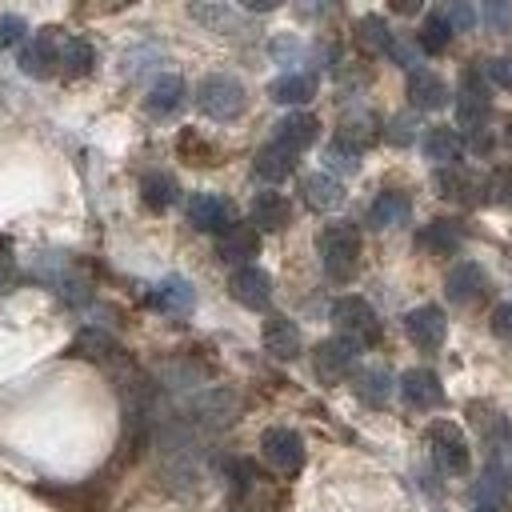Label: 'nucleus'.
I'll list each match as a JSON object with an SVG mask.
<instances>
[{
	"instance_id": "nucleus-1",
	"label": "nucleus",
	"mask_w": 512,
	"mask_h": 512,
	"mask_svg": "<svg viewBox=\"0 0 512 512\" xmlns=\"http://www.w3.org/2000/svg\"><path fill=\"white\" fill-rule=\"evenodd\" d=\"M316 248H320V264L328 272V280L336 284H348L356 272H360V256H364V244H360V228L356 224H328L320 236H316Z\"/></svg>"
},
{
	"instance_id": "nucleus-2",
	"label": "nucleus",
	"mask_w": 512,
	"mask_h": 512,
	"mask_svg": "<svg viewBox=\"0 0 512 512\" xmlns=\"http://www.w3.org/2000/svg\"><path fill=\"white\" fill-rule=\"evenodd\" d=\"M244 104H248V92H244V84H240L236 76H228V72H212V76H204L200 88H196V108H200L208 120H216V124L236 120V116L244 112Z\"/></svg>"
},
{
	"instance_id": "nucleus-3",
	"label": "nucleus",
	"mask_w": 512,
	"mask_h": 512,
	"mask_svg": "<svg viewBox=\"0 0 512 512\" xmlns=\"http://www.w3.org/2000/svg\"><path fill=\"white\" fill-rule=\"evenodd\" d=\"M332 320H336L340 336H348V340H356V344H376V340H380V316H376V308H372L364 296H356V292L332 300Z\"/></svg>"
},
{
	"instance_id": "nucleus-4",
	"label": "nucleus",
	"mask_w": 512,
	"mask_h": 512,
	"mask_svg": "<svg viewBox=\"0 0 512 512\" xmlns=\"http://www.w3.org/2000/svg\"><path fill=\"white\" fill-rule=\"evenodd\" d=\"M356 356H360V344H356V340H348V336H328V340L316 344L312 368H316V376H320L324 384H340V380H348V376L356 372Z\"/></svg>"
},
{
	"instance_id": "nucleus-5",
	"label": "nucleus",
	"mask_w": 512,
	"mask_h": 512,
	"mask_svg": "<svg viewBox=\"0 0 512 512\" xmlns=\"http://www.w3.org/2000/svg\"><path fill=\"white\" fill-rule=\"evenodd\" d=\"M428 444H432V456L436 464L448 472V476H464L472 468V448L464 440V432L452 424V420H436L428 428Z\"/></svg>"
},
{
	"instance_id": "nucleus-6",
	"label": "nucleus",
	"mask_w": 512,
	"mask_h": 512,
	"mask_svg": "<svg viewBox=\"0 0 512 512\" xmlns=\"http://www.w3.org/2000/svg\"><path fill=\"white\" fill-rule=\"evenodd\" d=\"M260 456H264L280 476H292V472H300V464H304V440H300V432H292V428H268V432L260 436Z\"/></svg>"
},
{
	"instance_id": "nucleus-7",
	"label": "nucleus",
	"mask_w": 512,
	"mask_h": 512,
	"mask_svg": "<svg viewBox=\"0 0 512 512\" xmlns=\"http://www.w3.org/2000/svg\"><path fill=\"white\" fill-rule=\"evenodd\" d=\"M188 220H192V228H200V232L224 236L228 228H236V208H232L224 196H216V192H196V196L188 200Z\"/></svg>"
},
{
	"instance_id": "nucleus-8",
	"label": "nucleus",
	"mask_w": 512,
	"mask_h": 512,
	"mask_svg": "<svg viewBox=\"0 0 512 512\" xmlns=\"http://www.w3.org/2000/svg\"><path fill=\"white\" fill-rule=\"evenodd\" d=\"M404 332H408V340H412L420 352H436V348L444 344V336H448L444 308H436V304L412 308V312L404 316Z\"/></svg>"
},
{
	"instance_id": "nucleus-9",
	"label": "nucleus",
	"mask_w": 512,
	"mask_h": 512,
	"mask_svg": "<svg viewBox=\"0 0 512 512\" xmlns=\"http://www.w3.org/2000/svg\"><path fill=\"white\" fill-rule=\"evenodd\" d=\"M16 64L24 76H52L60 68V40L56 36H28L20 48H16Z\"/></svg>"
},
{
	"instance_id": "nucleus-10",
	"label": "nucleus",
	"mask_w": 512,
	"mask_h": 512,
	"mask_svg": "<svg viewBox=\"0 0 512 512\" xmlns=\"http://www.w3.org/2000/svg\"><path fill=\"white\" fill-rule=\"evenodd\" d=\"M484 292H488V276H484V268H480L476 260H460L456 268H448V276H444V296H448L452 304L468 308V304H476Z\"/></svg>"
},
{
	"instance_id": "nucleus-11",
	"label": "nucleus",
	"mask_w": 512,
	"mask_h": 512,
	"mask_svg": "<svg viewBox=\"0 0 512 512\" xmlns=\"http://www.w3.org/2000/svg\"><path fill=\"white\" fill-rule=\"evenodd\" d=\"M228 292L244 308H268V300H272V276L264 268H256V264H244V268H236L228 276Z\"/></svg>"
},
{
	"instance_id": "nucleus-12",
	"label": "nucleus",
	"mask_w": 512,
	"mask_h": 512,
	"mask_svg": "<svg viewBox=\"0 0 512 512\" xmlns=\"http://www.w3.org/2000/svg\"><path fill=\"white\" fill-rule=\"evenodd\" d=\"M408 100H412V108H420V112H436V108H448L452 92H448V84H444L440 72H432V68L420 64V68L408 72Z\"/></svg>"
},
{
	"instance_id": "nucleus-13",
	"label": "nucleus",
	"mask_w": 512,
	"mask_h": 512,
	"mask_svg": "<svg viewBox=\"0 0 512 512\" xmlns=\"http://www.w3.org/2000/svg\"><path fill=\"white\" fill-rule=\"evenodd\" d=\"M400 396H404L412 408L432 412V408L444 404V384H440V376H436L432 368H408V372L400 376Z\"/></svg>"
},
{
	"instance_id": "nucleus-14",
	"label": "nucleus",
	"mask_w": 512,
	"mask_h": 512,
	"mask_svg": "<svg viewBox=\"0 0 512 512\" xmlns=\"http://www.w3.org/2000/svg\"><path fill=\"white\" fill-rule=\"evenodd\" d=\"M248 216H252V228H256V232H284V228L292 224V200H288L284 192H276V188L256 192Z\"/></svg>"
},
{
	"instance_id": "nucleus-15",
	"label": "nucleus",
	"mask_w": 512,
	"mask_h": 512,
	"mask_svg": "<svg viewBox=\"0 0 512 512\" xmlns=\"http://www.w3.org/2000/svg\"><path fill=\"white\" fill-rule=\"evenodd\" d=\"M480 68L468 76V84H464V92L456 96V124L460 128H468V132H480L484 124H488V112H492V104H488V88H480Z\"/></svg>"
},
{
	"instance_id": "nucleus-16",
	"label": "nucleus",
	"mask_w": 512,
	"mask_h": 512,
	"mask_svg": "<svg viewBox=\"0 0 512 512\" xmlns=\"http://www.w3.org/2000/svg\"><path fill=\"white\" fill-rule=\"evenodd\" d=\"M316 136H320V120H316L312 112H288V116L276 120L272 144H280V148H288V152H304V148L316 144Z\"/></svg>"
},
{
	"instance_id": "nucleus-17",
	"label": "nucleus",
	"mask_w": 512,
	"mask_h": 512,
	"mask_svg": "<svg viewBox=\"0 0 512 512\" xmlns=\"http://www.w3.org/2000/svg\"><path fill=\"white\" fill-rule=\"evenodd\" d=\"M184 96H188L184 80L172 76V72H164V76L152 80V88H148V96H144V108L164 120V116H176V112L184 108Z\"/></svg>"
},
{
	"instance_id": "nucleus-18",
	"label": "nucleus",
	"mask_w": 512,
	"mask_h": 512,
	"mask_svg": "<svg viewBox=\"0 0 512 512\" xmlns=\"http://www.w3.org/2000/svg\"><path fill=\"white\" fill-rule=\"evenodd\" d=\"M260 340H264V352H272L276 360H292V356H300V328H296L288 316H280V312L264 320Z\"/></svg>"
},
{
	"instance_id": "nucleus-19",
	"label": "nucleus",
	"mask_w": 512,
	"mask_h": 512,
	"mask_svg": "<svg viewBox=\"0 0 512 512\" xmlns=\"http://www.w3.org/2000/svg\"><path fill=\"white\" fill-rule=\"evenodd\" d=\"M236 404L240 400L228 388H212V392H204V396L192 400V420L196 424H208V428H220V424H228L236 416Z\"/></svg>"
},
{
	"instance_id": "nucleus-20",
	"label": "nucleus",
	"mask_w": 512,
	"mask_h": 512,
	"mask_svg": "<svg viewBox=\"0 0 512 512\" xmlns=\"http://www.w3.org/2000/svg\"><path fill=\"white\" fill-rule=\"evenodd\" d=\"M372 136H376V120H372L368 112H360V116H344L340 128H336V136H332V148H340V152H348V156L360 160V152L372 144Z\"/></svg>"
},
{
	"instance_id": "nucleus-21",
	"label": "nucleus",
	"mask_w": 512,
	"mask_h": 512,
	"mask_svg": "<svg viewBox=\"0 0 512 512\" xmlns=\"http://www.w3.org/2000/svg\"><path fill=\"white\" fill-rule=\"evenodd\" d=\"M300 192H304V204L316 208V212H332V208L344 204V184H340L332 172H312V176H304Z\"/></svg>"
},
{
	"instance_id": "nucleus-22",
	"label": "nucleus",
	"mask_w": 512,
	"mask_h": 512,
	"mask_svg": "<svg viewBox=\"0 0 512 512\" xmlns=\"http://www.w3.org/2000/svg\"><path fill=\"white\" fill-rule=\"evenodd\" d=\"M408 216H412V200L404 196V192H380L372 204H368V224L372 228H400V224H408Z\"/></svg>"
},
{
	"instance_id": "nucleus-23",
	"label": "nucleus",
	"mask_w": 512,
	"mask_h": 512,
	"mask_svg": "<svg viewBox=\"0 0 512 512\" xmlns=\"http://www.w3.org/2000/svg\"><path fill=\"white\" fill-rule=\"evenodd\" d=\"M216 252L228 260V264H248L256 252H260V232L252 228V224H236V228H228L220 240H216Z\"/></svg>"
},
{
	"instance_id": "nucleus-24",
	"label": "nucleus",
	"mask_w": 512,
	"mask_h": 512,
	"mask_svg": "<svg viewBox=\"0 0 512 512\" xmlns=\"http://www.w3.org/2000/svg\"><path fill=\"white\" fill-rule=\"evenodd\" d=\"M268 96L276 100V104H308L312 96H316V76L312 72H284V76H276L272 84H268Z\"/></svg>"
},
{
	"instance_id": "nucleus-25",
	"label": "nucleus",
	"mask_w": 512,
	"mask_h": 512,
	"mask_svg": "<svg viewBox=\"0 0 512 512\" xmlns=\"http://www.w3.org/2000/svg\"><path fill=\"white\" fill-rule=\"evenodd\" d=\"M420 148H424V156L428 160H436L440 168H448V164H456L460 160V136H456V128H448V124H432L424 136H420Z\"/></svg>"
},
{
	"instance_id": "nucleus-26",
	"label": "nucleus",
	"mask_w": 512,
	"mask_h": 512,
	"mask_svg": "<svg viewBox=\"0 0 512 512\" xmlns=\"http://www.w3.org/2000/svg\"><path fill=\"white\" fill-rule=\"evenodd\" d=\"M432 184H436V192H440L444 200H456V204H468V200H472V192H476V188H484V184H480L468 168H460V164L436 168Z\"/></svg>"
},
{
	"instance_id": "nucleus-27",
	"label": "nucleus",
	"mask_w": 512,
	"mask_h": 512,
	"mask_svg": "<svg viewBox=\"0 0 512 512\" xmlns=\"http://www.w3.org/2000/svg\"><path fill=\"white\" fill-rule=\"evenodd\" d=\"M252 168H256L260 180L280 184V180H288V176L296 172V152H288V148H280V144H264V148L256 152Z\"/></svg>"
},
{
	"instance_id": "nucleus-28",
	"label": "nucleus",
	"mask_w": 512,
	"mask_h": 512,
	"mask_svg": "<svg viewBox=\"0 0 512 512\" xmlns=\"http://www.w3.org/2000/svg\"><path fill=\"white\" fill-rule=\"evenodd\" d=\"M152 300H156V308H164L168 316H188L192 304H196V292H192V284H188L184 276H168V280L156 284Z\"/></svg>"
},
{
	"instance_id": "nucleus-29",
	"label": "nucleus",
	"mask_w": 512,
	"mask_h": 512,
	"mask_svg": "<svg viewBox=\"0 0 512 512\" xmlns=\"http://www.w3.org/2000/svg\"><path fill=\"white\" fill-rule=\"evenodd\" d=\"M140 200H144L152 212L172 208V204L180 200V184H176V176H168V172H144V180H140Z\"/></svg>"
},
{
	"instance_id": "nucleus-30",
	"label": "nucleus",
	"mask_w": 512,
	"mask_h": 512,
	"mask_svg": "<svg viewBox=\"0 0 512 512\" xmlns=\"http://www.w3.org/2000/svg\"><path fill=\"white\" fill-rule=\"evenodd\" d=\"M464 244V228L456 220H432L420 228V248L436 252V256H452Z\"/></svg>"
},
{
	"instance_id": "nucleus-31",
	"label": "nucleus",
	"mask_w": 512,
	"mask_h": 512,
	"mask_svg": "<svg viewBox=\"0 0 512 512\" xmlns=\"http://www.w3.org/2000/svg\"><path fill=\"white\" fill-rule=\"evenodd\" d=\"M60 68L68 76H88L96 68V48L84 36H64L60 40Z\"/></svg>"
},
{
	"instance_id": "nucleus-32",
	"label": "nucleus",
	"mask_w": 512,
	"mask_h": 512,
	"mask_svg": "<svg viewBox=\"0 0 512 512\" xmlns=\"http://www.w3.org/2000/svg\"><path fill=\"white\" fill-rule=\"evenodd\" d=\"M356 396L372 408H384L392 400V376L384 368H360L356 372Z\"/></svg>"
},
{
	"instance_id": "nucleus-33",
	"label": "nucleus",
	"mask_w": 512,
	"mask_h": 512,
	"mask_svg": "<svg viewBox=\"0 0 512 512\" xmlns=\"http://www.w3.org/2000/svg\"><path fill=\"white\" fill-rule=\"evenodd\" d=\"M448 40H452V28L444 24V16H440V12L424 16V24H420V32H416V48L428 52V56H436V52L448 48Z\"/></svg>"
},
{
	"instance_id": "nucleus-34",
	"label": "nucleus",
	"mask_w": 512,
	"mask_h": 512,
	"mask_svg": "<svg viewBox=\"0 0 512 512\" xmlns=\"http://www.w3.org/2000/svg\"><path fill=\"white\" fill-rule=\"evenodd\" d=\"M76 348H80V356H88V360H120V344L108 336V332H100V328H84L80 336H76Z\"/></svg>"
},
{
	"instance_id": "nucleus-35",
	"label": "nucleus",
	"mask_w": 512,
	"mask_h": 512,
	"mask_svg": "<svg viewBox=\"0 0 512 512\" xmlns=\"http://www.w3.org/2000/svg\"><path fill=\"white\" fill-rule=\"evenodd\" d=\"M508 496H512V476L492 464V468L484 472V484H480V504H496V508H500Z\"/></svg>"
},
{
	"instance_id": "nucleus-36",
	"label": "nucleus",
	"mask_w": 512,
	"mask_h": 512,
	"mask_svg": "<svg viewBox=\"0 0 512 512\" xmlns=\"http://www.w3.org/2000/svg\"><path fill=\"white\" fill-rule=\"evenodd\" d=\"M356 32H360V40H364L372 52H388V48H392V40H396V32H392L380 16H364V20L356 24Z\"/></svg>"
},
{
	"instance_id": "nucleus-37",
	"label": "nucleus",
	"mask_w": 512,
	"mask_h": 512,
	"mask_svg": "<svg viewBox=\"0 0 512 512\" xmlns=\"http://www.w3.org/2000/svg\"><path fill=\"white\" fill-rule=\"evenodd\" d=\"M200 24H208L212 32H224V28H232V8L228 4H192L188 8Z\"/></svg>"
},
{
	"instance_id": "nucleus-38",
	"label": "nucleus",
	"mask_w": 512,
	"mask_h": 512,
	"mask_svg": "<svg viewBox=\"0 0 512 512\" xmlns=\"http://www.w3.org/2000/svg\"><path fill=\"white\" fill-rule=\"evenodd\" d=\"M480 76H484V84H496V88H512V60H504V56L480 60Z\"/></svg>"
},
{
	"instance_id": "nucleus-39",
	"label": "nucleus",
	"mask_w": 512,
	"mask_h": 512,
	"mask_svg": "<svg viewBox=\"0 0 512 512\" xmlns=\"http://www.w3.org/2000/svg\"><path fill=\"white\" fill-rule=\"evenodd\" d=\"M444 24L452 28V32H468L472 24H476V12H472V4H464V0H456V4H448L444 12Z\"/></svg>"
},
{
	"instance_id": "nucleus-40",
	"label": "nucleus",
	"mask_w": 512,
	"mask_h": 512,
	"mask_svg": "<svg viewBox=\"0 0 512 512\" xmlns=\"http://www.w3.org/2000/svg\"><path fill=\"white\" fill-rule=\"evenodd\" d=\"M28 40V28L20 16H0V44L4 48H20Z\"/></svg>"
},
{
	"instance_id": "nucleus-41",
	"label": "nucleus",
	"mask_w": 512,
	"mask_h": 512,
	"mask_svg": "<svg viewBox=\"0 0 512 512\" xmlns=\"http://www.w3.org/2000/svg\"><path fill=\"white\" fill-rule=\"evenodd\" d=\"M384 136H388L396 148H400V144H412V140H416V120H412V116H392Z\"/></svg>"
},
{
	"instance_id": "nucleus-42",
	"label": "nucleus",
	"mask_w": 512,
	"mask_h": 512,
	"mask_svg": "<svg viewBox=\"0 0 512 512\" xmlns=\"http://www.w3.org/2000/svg\"><path fill=\"white\" fill-rule=\"evenodd\" d=\"M272 56H276L280 64H296V56H300V44H296L292 36H276V40H272Z\"/></svg>"
},
{
	"instance_id": "nucleus-43",
	"label": "nucleus",
	"mask_w": 512,
	"mask_h": 512,
	"mask_svg": "<svg viewBox=\"0 0 512 512\" xmlns=\"http://www.w3.org/2000/svg\"><path fill=\"white\" fill-rule=\"evenodd\" d=\"M492 332L504 336V340H512V300H508V304H496V312H492Z\"/></svg>"
},
{
	"instance_id": "nucleus-44",
	"label": "nucleus",
	"mask_w": 512,
	"mask_h": 512,
	"mask_svg": "<svg viewBox=\"0 0 512 512\" xmlns=\"http://www.w3.org/2000/svg\"><path fill=\"white\" fill-rule=\"evenodd\" d=\"M484 20L496 24V28H508L512 24V4H488L484 8Z\"/></svg>"
},
{
	"instance_id": "nucleus-45",
	"label": "nucleus",
	"mask_w": 512,
	"mask_h": 512,
	"mask_svg": "<svg viewBox=\"0 0 512 512\" xmlns=\"http://www.w3.org/2000/svg\"><path fill=\"white\" fill-rule=\"evenodd\" d=\"M328 164L340 168V172H356V168H360L356 156H348V152H340V148H332V144H328Z\"/></svg>"
},
{
	"instance_id": "nucleus-46",
	"label": "nucleus",
	"mask_w": 512,
	"mask_h": 512,
	"mask_svg": "<svg viewBox=\"0 0 512 512\" xmlns=\"http://www.w3.org/2000/svg\"><path fill=\"white\" fill-rule=\"evenodd\" d=\"M8 280H12V256L8 248H0V288H8Z\"/></svg>"
},
{
	"instance_id": "nucleus-47",
	"label": "nucleus",
	"mask_w": 512,
	"mask_h": 512,
	"mask_svg": "<svg viewBox=\"0 0 512 512\" xmlns=\"http://www.w3.org/2000/svg\"><path fill=\"white\" fill-rule=\"evenodd\" d=\"M244 8H248V12H272V8H276V0H248Z\"/></svg>"
},
{
	"instance_id": "nucleus-48",
	"label": "nucleus",
	"mask_w": 512,
	"mask_h": 512,
	"mask_svg": "<svg viewBox=\"0 0 512 512\" xmlns=\"http://www.w3.org/2000/svg\"><path fill=\"white\" fill-rule=\"evenodd\" d=\"M476 512H500L496 504H476Z\"/></svg>"
}]
</instances>
